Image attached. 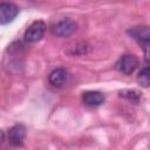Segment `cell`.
<instances>
[{"label":"cell","mask_w":150,"mask_h":150,"mask_svg":"<svg viewBox=\"0 0 150 150\" xmlns=\"http://www.w3.org/2000/svg\"><path fill=\"white\" fill-rule=\"evenodd\" d=\"M128 34L136 40L144 49L145 60H149V42H150V32L148 26H135L128 30Z\"/></svg>","instance_id":"6da1fadb"},{"label":"cell","mask_w":150,"mask_h":150,"mask_svg":"<svg viewBox=\"0 0 150 150\" xmlns=\"http://www.w3.org/2000/svg\"><path fill=\"white\" fill-rule=\"evenodd\" d=\"M76 29H77V23L71 19L59 20L50 28L52 33L60 38H68L71 34H74Z\"/></svg>","instance_id":"7a4b0ae2"},{"label":"cell","mask_w":150,"mask_h":150,"mask_svg":"<svg viewBox=\"0 0 150 150\" xmlns=\"http://www.w3.org/2000/svg\"><path fill=\"white\" fill-rule=\"evenodd\" d=\"M45 32H46V23L41 20H38L28 26L23 38L27 42H38L43 38Z\"/></svg>","instance_id":"3957f363"},{"label":"cell","mask_w":150,"mask_h":150,"mask_svg":"<svg viewBox=\"0 0 150 150\" xmlns=\"http://www.w3.org/2000/svg\"><path fill=\"white\" fill-rule=\"evenodd\" d=\"M137 67H138V60H137V57L135 55H131V54L123 55L116 62L117 70L123 73V74H125V75L132 74Z\"/></svg>","instance_id":"277c9868"},{"label":"cell","mask_w":150,"mask_h":150,"mask_svg":"<svg viewBox=\"0 0 150 150\" xmlns=\"http://www.w3.org/2000/svg\"><path fill=\"white\" fill-rule=\"evenodd\" d=\"M19 14V7L12 2H0V25L12 22Z\"/></svg>","instance_id":"5b68a950"},{"label":"cell","mask_w":150,"mask_h":150,"mask_svg":"<svg viewBox=\"0 0 150 150\" xmlns=\"http://www.w3.org/2000/svg\"><path fill=\"white\" fill-rule=\"evenodd\" d=\"M26 137V128L22 124H15L13 125L8 131V139L12 145L19 146L23 143Z\"/></svg>","instance_id":"8992f818"},{"label":"cell","mask_w":150,"mask_h":150,"mask_svg":"<svg viewBox=\"0 0 150 150\" xmlns=\"http://www.w3.org/2000/svg\"><path fill=\"white\" fill-rule=\"evenodd\" d=\"M82 100L87 105L90 107H95V105H100L103 103L104 101V96L102 93L100 91H94V90H89V91H84L82 94Z\"/></svg>","instance_id":"52a82bcc"},{"label":"cell","mask_w":150,"mask_h":150,"mask_svg":"<svg viewBox=\"0 0 150 150\" xmlns=\"http://www.w3.org/2000/svg\"><path fill=\"white\" fill-rule=\"evenodd\" d=\"M48 81L54 87H61L67 81V71L63 68H56L49 74Z\"/></svg>","instance_id":"ba28073f"},{"label":"cell","mask_w":150,"mask_h":150,"mask_svg":"<svg viewBox=\"0 0 150 150\" xmlns=\"http://www.w3.org/2000/svg\"><path fill=\"white\" fill-rule=\"evenodd\" d=\"M137 82L143 88H148L149 87V84H150V71H149V68L148 67L143 68L138 73V75H137Z\"/></svg>","instance_id":"9c48e42d"},{"label":"cell","mask_w":150,"mask_h":150,"mask_svg":"<svg viewBox=\"0 0 150 150\" xmlns=\"http://www.w3.org/2000/svg\"><path fill=\"white\" fill-rule=\"evenodd\" d=\"M89 52V46L86 43H76L75 46L70 47V49L67 52L70 55H84Z\"/></svg>","instance_id":"30bf717a"},{"label":"cell","mask_w":150,"mask_h":150,"mask_svg":"<svg viewBox=\"0 0 150 150\" xmlns=\"http://www.w3.org/2000/svg\"><path fill=\"white\" fill-rule=\"evenodd\" d=\"M120 96L124 97V98H127L134 103H137L139 101V97H141L139 93L136 90H122V91H120Z\"/></svg>","instance_id":"8fae6325"},{"label":"cell","mask_w":150,"mask_h":150,"mask_svg":"<svg viewBox=\"0 0 150 150\" xmlns=\"http://www.w3.org/2000/svg\"><path fill=\"white\" fill-rule=\"evenodd\" d=\"M4 139H5V132L2 130H0V144L4 142Z\"/></svg>","instance_id":"7c38bea8"}]
</instances>
